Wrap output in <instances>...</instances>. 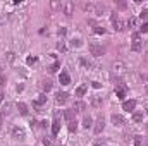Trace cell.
I'll list each match as a JSON object with an SVG mask.
<instances>
[{"label":"cell","mask_w":148,"mask_h":146,"mask_svg":"<svg viewBox=\"0 0 148 146\" xmlns=\"http://www.w3.org/2000/svg\"><path fill=\"white\" fill-rule=\"evenodd\" d=\"M79 62H81V65H84L86 69H90V67H91V62H88L84 57H81V59H79Z\"/></svg>","instance_id":"cell-26"},{"label":"cell","mask_w":148,"mask_h":146,"mask_svg":"<svg viewBox=\"0 0 148 146\" xmlns=\"http://www.w3.org/2000/svg\"><path fill=\"white\" fill-rule=\"evenodd\" d=\"M55 102H57V105H64V103L67 102V93L59 91V93H57V96H55Z\"/></svg>","instance_id":"cell-10"},{"label":"cell","mask_w":148,"mask_h":146,"mask_svg":"<svg viewBox=\"0 0 148 146\" xmlns=\"http://www.w3.org/2000/svg\"><path fill=\"white\" fill-rule=\"evenodd\" d=\"M34 62H36V59H34V57H33V59H31V57L28 59V64H34Z\"/></svg>","instance_id":"cell-38"},{"label":"cell","mask_w":148,"mask_h":146,"mask_svg":"<svg viewBox=\"0 0 148 146\" xmlns=\"http://www.w3.org/2000/svg\"><path fill=\"white\" fill-rule=\"evenodd\" d=\"M97 34H105V28H102V26H95V29H93Z\"/></svg>","instance_id":"cell-28"},{"label":"cell","mask_w":148,"mask_h":146,"mask_svg":"<svg viewBox=\"0 0 148 146\" xmlns=\"http://www.w3.org/2000/svg\"><path fill=\"white\" fill-rule=\"evenodd\" d=\"M93 88H97V89H98V88H100V83H97V81H93Z\"/></svg>","instance_id":"cell-39"},{"label":"cell","mask_w":148,"mask_h":146,"mask_svg":"<svg viewBox=\"0 0 148 146\" xmlns=\"http://www.w3.org/2000/svg\"><path fill=\"white\" fill-rule=\"evenodd\" d=\"M41 89H43L45 93H47V91H50V89H52V81H48V79H47V81H43V83H41Z\"/></svg>","instance_id":"cell-22"},{"label":"cell","mask_w":148,"mask_h":146,"mask_svg":"<svg viewBox=\"0 0 148 146\" xmlns=\"http://www.w3.org/2000/svg\"><path fill=\"white\" fill-rule=\"evenodd\" d=\"M43 145H45V146H50V141H48V139H43Z\"/></svg>","instance_id":"cell-40"},{"label":"cell","mask_w":148,"mask_h":146,"mask_svg":"<svg viewBox=\"0 0 148 146\" xmlns=\"http://www.w3.org/2000/svg\"><path fill=\"white\" fill-rule=\"evenodd\" d=\"M59 65H60V64H59V62H55V64H53V65H52V67H50L48 71H50V72H55V71L59 69Z\"/></svg>","instance_id":"cell-34"},{"label":"cell","mask_w":148,"mask_h":146,"mask_svg":"<svg viewBox=\"0 0 148 146\" xmlns=\"http://www.w3.org/2000/svg\"><path fill=\"white\" fill-rule=\"evenodd\" d=\"M93 146H105V141H103V139H98V141H97Z\"/></svg>","instance_id":"cell-36"},{"label":"cell","mask_w":148,"mask_h":146,"mask_svg":"<svg viewBox=\"0 0 148 146\" xmlns=\"http://www.w3.org/2000/svg\"><path fill=\"white\" fill-rule=\"evenodd\" d=\"M126 64L124 62H121V60H116L114 64H112V71H114V74L116 76H124L126 74Z\"/></svg>","instance_id":"cell-1"},{"label":"cell","mask_w":148,"mask_h":146,"mask_svg":"<svg viewBox=\"0 0 148 146\" xmlns=\"http://www.w3.org/2000/svg\"><path fill=\"white\" fill-rule=\"evenodd\" d=\"M72 45H74V46H81L83 43H81V40H72Z\"/></svg>","instance_id":"cell-35"},{"label":"cell","mask_w":148,"mask_h":146,"mask_svg":"<svg viewBox=\"0 0 148 146\" xmlns=\"http://www.w3.org/2000/svg\"><path fill=\"white\" fill-rule=\"evenodd\" d=\"M140 17H141V19H148V9H143V10L140 12Z\"/></svg>","instance_id":"cell-31"},{"label":"cell","mask_w":148,"mask_h":146,"mask_svg":"<svg viewBox=\"0 0 148 146\" xmlns=\"http://www.w3.org/2000/svg\"><path fill=\"white\" fill-rule=\"evenodd\" d=\"M122 108H124L126 112H133V110L136 108V102H134V100H128V102L122 103Z\"/></svg>","instance_id":"cell-11"},{"label":"cell","mask_w":148,"mask_h":146,"mask_svg":"<svg viewBox=\"0 0 148 146\" xmlns=\"http://www.w3.org/2000/svg\"><path fill=\"white\" fill-rule=\"evenodd\" d=\"M57 50H59V52H66V50H67L66 43H64V41H59V43H57Z\"/></svg>","instance_id":"cell-25"},{"label":"cell","mask_w":148,"mask_h":146,"mask_svg":"<svg viewBox=\"0 0 148 146\" xmlns=\"http://www.w3.org/2000/svg\"><path fill=\"white\" fill-rule=\"evenodd\" d=\"M59 131H60V120H59V117L55 115V120H53V124H52V134L57 136Z\"/></svg>","instance_id":"cell-12"},{"label":"cell","mask_w":148,"mask_h":146,"mask_svg":"<svg viewBox=\"0 0 148 146\" xmlns=\"http://www.w3.org/2000/svg\"><path fill=\"white\" fill-rule=\"evenodd\" d=\"M112 26H114V29H116V31H119V33H122V31L126 29V22H124V21H121L116 14L112 15Z\"/></svg>","instance_id":"cell-3"},{"label":"cell","mask_w":148,"mask_h":146,"mask_svg":"<svg viewBox=\"0 0 148 146\" xmlns=\"http://www.w3.org/2000/svg\"><path fill=\"white\" fill-rule=\"evenodd\" d=\"M17 110H19V114H21V115H28V112H29V110H28V105H26V103H22V102H19V103H17Z\"/></svg>","instance_id":"cell-15"},{"label":"cell","mask_w":148,"mask_h":146,"mask_svg":"<svg viewBox=\"0 0 148 146\" xmlns=\"http://www.w3.org/2000/svg\"><path fill=\"white\" fill-rule=\"evenodd\" d=\"M50 7L55 9V10H62V2H59V0H52V2H50Z\"/></svg>","instance_id":"cell-21"},{"label":"cell","mask_w":148,"mask_h":146,"mask_svg":"<svg viewBox=\"0 0 148 146\" xmlns=\"http://www.w3.org/2000/svg\"><path fill=\"white\" fill-rule=\"evenodd\" d=\"M112 124L116 126V127H124L126 126V119L122 117V115H119V114H112Z\"/></svg>","instance_id":"cell-5"},{"label":"cell","mask_w":148,"mask_h":146,"mask_svg":"<svg viewBox=\"0 0 148 146\" xmlns=\"http://www.w3.org/2000/svg\"><path fill=\"white\" fill-rule=\"evenodd\" d=\"M116 95H117V98H121V100H122V98L126 96V89H117V91H116Z\"/></svg>","instance_id":"cell-29"},{"label":"cell","mask_w":148,"mask_h":146,"mask_svg":"<svg viewBox=\"0 0 148 146\" xmlns=\"http://www.w3.org/2000/svg\"><path fill=\"white\" fill-rule=\"evenodd\" d=\"M10 133H12V138H16V139H24V138H26L24 129L19 127V126H14V127L10 129Z\"/></svg>","instance_id":"cell-6"},{"label":"cell","mask_w":148,"mask_h":146,"mask_svg":"<svg viewBox=\"0 0 148 146\" xmlns=\"http://www.w3.org/2000/svg\"><path fill=\"white\" fill-rule=\"evenodd\" d=\"M5 59H7V62H14V53L12 52H7L5 53Z\"/></svg>","instance_id":"cell-30"},{"label":"cell","mask_w":148,"mask_h":146,"mask_svg":"<svg viewBox=\"0 0 148 146\" xmlns=\"http://www.w3.org/2000/svg\"><path fill=\"white\" fill-rule=\"evenodd\" d=\"M81 9L84 12H95L97 10V3H93V2H83L81 3Z\"/></svg>","instance_id":"cell-9"},{"label":"cell","mask_w":148,"mask_h":146,"mask_svg":"<svg viewBox=\"0 0 148 146\" xmlns=\"http://www.w3.org/2000/svg\"><path fill=\"white\" fill-rule=\"evenodd\" d=\"M84 108H86V103H83V102H74V105H72L74 112H84Z\"/></svg>","instance_id":"cell-14"},{"label":"cell","mask_w":148,"mask_h":146,"mask_svg":"<svg viewBox=\"0 0 148 146\" xmlns=\"http://www.w3.org/2000/svg\"><path fill=\"white\" fill-rule=\"evenodd\" d=\"M67 124H69V131H71V133H74V131L78 129V122H76V119L71 120V122H67Z\"/></svg>","instance_id":"cell-24"},{"label":"cell","mask_w":148,"mask_h":146,"mask_svg":"<svg viewBox=\"0 0 148 146\" xmlns=\"http://www.w3.org/2000/svg\"><path fill=\"white\" fill-rule=\"evenodd\" d=\"M136 24H138V19H136V17H129V19H128V22H126V28L134 29V28H136Z\"/></svg>","instance_id":"cell-16"},{"label":"cell","mask_w":148,"mask_h":146,"mask_svg":"<svg viewBox=\"0 0 148 146\" xmlns=\"http://www.w3.org/2000/svg\"><path fill=\"white\" fill-rule=\"evenodd\" d=\"M86 91H88V84H81V86L76 89V95H78V96H83Z\"/></svg>","instance_id":"cell-19"},{"label":"cell","mask_w":148,"mask_h":146,"mask_svg":"<svg viewBox=\"0 0 148 146\" xmlns=\"http://www.w3.org/2000/svg\"><path fill=\"white\" fill-rule=\"evenodd\" d=\"M47 103V96L45 95H41L38 100H34V107H41V105H45Z\"/></svg>","instance_id":"cell-23"},{"label":"cell","mask_w":148,"mask_h":146,"mask_svg":"<svg viewBox=\"0 0 148 146\" xmlns=\"http://www.w3.org/2000/svg\"><path fill=\"white\" fill-rule=\"evenodd\" d=\"M64 117H66L67 122L74 120V110H64Z\"/></svg>","instance_id":"cell-20"},{"label":"cell","mask_w":148,"mask_h":146,"mask_svg":"<svg viewBox=\"0 0 148 146\" xmlns=\"http://www.w3.org/2000/svg\"><path fill=\"white\" fill-rule=\"evenodd\" d=\"M0 124H2V114H0Z\"/></svg>","instance_id":"cell-41"},{"label":"cell","mask_w":148,"mask_h":146,"mask_svg":"<svg viewBox=\"0 0 148 146\" xmlns=\"http://www.w3.org/2000/svg\"><path fill=\"white\" fill-rule=\"evenodd\" d=\"M133 120L134 122H143V114H133Z\"/></svg>","instance_id":"cell-27"},{"label":"cell","mask_w":148,"mask_h":146,"mask_svg":"<svg viewBox=\"0 0 148 146\" xmlns=\"http://www.w3.org/2000/svg\"><path fill=\"white\" fill-rule=\"evenodd\" d=\"M103 127H105V119L100 115V117L97 119V124H95V134H102Z\"/></svg>","instance_id":"cell-8"},{"label":"cell","mask_w":148,"mask_h":146,"mask_svg":"<svg viewBox=\"0 0 148 146\" xmlns=\"http://www.w3.org/2000/svg\"><path fill=\"white\" fill-rule=\"evenodd\" d=\"M59 81H60V84L67 86V84L71 83V77H69V74H67V72H60V76H59Z\"/></svg>","instance_id":"cell-13"},{"label":"cell","mask_w":148,"mask_h":146,"mask_svg":"<svg viewBox=\"0 0 148 146\" xmlns=\"http://www.w3.org/2000/svg\"><path fill=\"white\" fill-rule=\"evenodd\" d=\"M134 146H143V141H141V138H140V136H136V139H134Z\"/></svg>","instance_id":"cell-33"},{"label":"cell","mask_w":148,"mask_h":146,"mask_svg":"<svg viewBox=\"0 0 148 146\" xmlns=\"http://www.w3.org/2000/svg\"><path fill=\"white\" fill-rule=\"evenodd\" d=\"M147 60H148V55H147Z\"/></svg>","instance_id":"cell-42"},{"label":"cell","mask_w":148,"mask_h":146,"mask_svg":"<svg viewBox=\"0 0 148 146\" xmlns=\"http://www.w3.org/2000/svg\"><path fill=\"white\" fill-rule=\"evenodd\" d=\"M62 12H64L67 17H71V15L74 14V3H72V2H62Z\"/></svg>","instance_id":"cell-7"},{"label":"cell","mask_w":148,"mask_h":146,"mask_svg":"<svg viewBox=\"0 0 148 146\" xmlns=\"http://www.w3.org/2000/svg\"><path fill=\"white\" fill-rule=\"evenodd\" d=\"M140 31H141V33H148V22H145V24L140 26Z\"/></svg>","instance_id":"cell-32"},{"label":"cell","mask_w":148,"mask_h":146,"mask_svg":"<svg viewBox=\"0 0 148 146\" xmlns=\"http://www.w3.org/2000/svg\"><path fill=\"white\" fill-rule=\"evenodd\" d=\"M91 105H93V108H100L102 107V98L100 96H93L91 98Z\"/></svg>","instance_id":"cell-17"},{"label":"cell","mask_w":148,"mask_h":146,"mask_svg":"<svg viewBox=\"0 0 148 146\" xmlns=\"http://www.w3.org/2000/svg\"><path fill=\"white\" fill-rule=\"evenodd\" d=\"M90 52H91V55H93V57H102V55L105 53V48H103L102 45L91 43V45H90Z\"/></svg>","instance_id":"cell-4"},{"label":"cell","mask_w":148,"mask_h":146,"mask_svg":"<svg viewBox=\"0 0 148 146\" xmlns=\"http://www.w3.org/2000/svg\"><path fill=\"white\" fill-rule=\"evenodd\" d=\"M131 50H133V52H141V50H143V41H141V38H140L138 33L133 34V45H131Z\"/></svg>","instance_id":"cell-2"},{"label":"cell","mask_w":148,"mask_h":146,"mask_svg":"<svg viewBox=\"0 0 148 146\" xmlns=\"http://www.w3.org/2000/svg\"><path fill=\"white\" fill-rule=\"evenodd\" d=\"M91 124H93V119H91L90 115H84V119H83V127L90 129V127H91Z\"/></svg>","instance_id":"cell-18"},{"label":"cell","mask_w":148,"mask_h":146,"mask_svg":"<svg viewBox=\"0 0 148 146\" xmlns=\"http://www.w3.org/2000/svg\"><path fill=\"white\" fill-rule=\"evenodd\" d=\"M5 22V14H0V26Z\"/></svg>","instance_id":"cell-37"},{"label":"cell","mask_w":148,"mask_h":146,"mask_svg":"<svg viewBox=\"0 0 148 146\" xmlns=\"http://www.w3.org/2000/svg\"><path fill=\"white\" fill-rule=\"evenodd\" d=\"M147 114H148V108H147Z\"/></svg>","instance_id":"cell-43"},{"label":"cell","mask_w":148,"mask_h":146,"mask_svg":"<svg viewBox=\"0 0 148 146\" xmlns=\"http://www.w3.org/2000/svg\"><path fill=\"white\" fill-rule=\"evenodd\" d=\"M147 129H148V126H147Z\"/></svg>","instance_id":"cell-44"}]
</instances>
